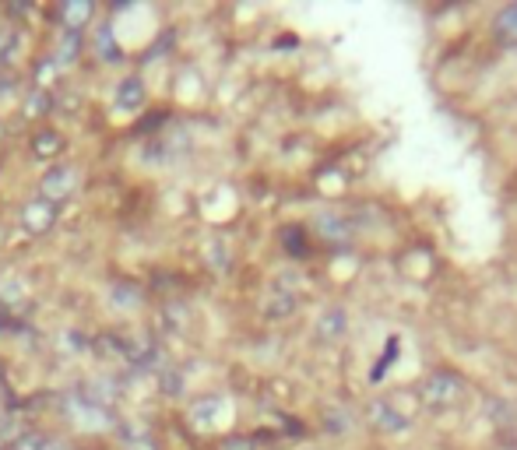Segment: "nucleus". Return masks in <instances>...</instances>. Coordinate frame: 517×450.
Instances as JSON below:
<instances>
[{
  "instance_id": "obj_2",
  "label": "nucleus",
  "mask_w": 517,
  "mask_h": 450,
  "mask_svg": "<svg viewBox=\"0 0 517 450\" xmlns=\"http://www.w3.org/2000/svg\"><path fill=\"white\" fill-rule=\"evenodd\" d=\"M124 88H127V92H124V102H127V106H134V102H138V99H141V92H138V88H141V85H138V81H127V85H124Z\"/></svg>"
},
{
  "instance_id": "obj_1",
  "label": "nucleus",
  "mask_w": 517,
  "mask_h": 450,
  "mask_svg": "<svg viewBox=\"0 0 517 450\" xmlns=\"http://www.w3.org/2000/svg\"><path fill=\"white\" fill-rule=\"evenodd\" d=\"M496 32H500L507 43H517V4L514 8H507L500 18H496Z\"/></svg>"
}]
</instances>
